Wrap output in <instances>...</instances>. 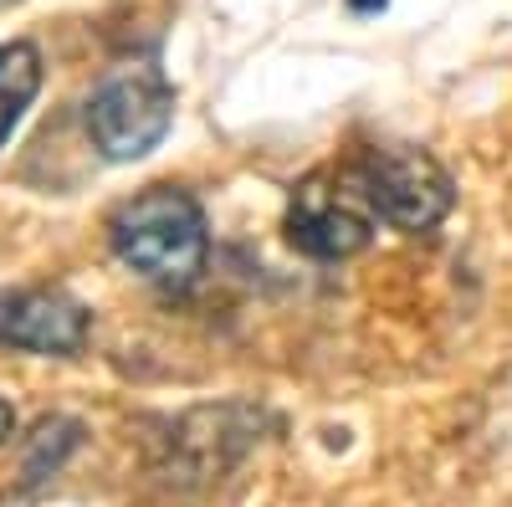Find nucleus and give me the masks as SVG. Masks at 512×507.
Here are the masks:
<instances>
[{"label":"nucleus","mask_w":512,"mask_h":507,"mask_svg":"<svg viewBox=\"0 0 512 507\" xmlns=\"http://www.w3.org/2000/svg\"><path fill=\"white\" fill-rule=\"evenodd\" d=\"M108 241L128 272L164 292L195 287L210 257L205 210L185 185H144L139 195L118 200L108 216Z\"/></svg>","instance_id":"f257e3e1"},{"label":"nucleus","mask_w":512,"mask_h":507,"mask_svg":"<svg viewBox=\"0 0 512 507\" xmlns=\"http://www.w3.org/2000/svg\"><path fill=\"white\" fill-rule=\"evenodd\" d=\"M175 123V88L159 62L113 67L88 98V139L108 164H134L164 144Z\"/></svg>","instance_id":"f03ea898"},{"label":"nucleus","mask_w":512,"mask_h":507,"mask_svg":"<svg viewBox=\"0 0 512 507\" xmlns=\"http://www.w3.org/2000/svg\"><path fill=\"white\" fill-rule=\"evenodd\" d=\"M379 216L354 175V164L313 169L292 185L287 200V241L313 262H349L374 241Z\"/></svg>","instance_id":"7ed1b4c3"},{"label":"nucleus","mask_w":512,"mask_h":507,"mask_svg":"<svg viewBox=\"0 0 512 507\" xmlns=\"http://www.w3.org/2000/svg\"><path fill=\"white\" fill-rule=\"evenodd\" d=\"M349 164H354L369 205H374V216L405 236L436 231L456 205V180L420 144H374Z\"/></svg>","instance_id":"20e7f679"},{"label":"nucleus","mask_w":512,"mask_h":507,"mask_svg":"<svg viewBox=\"0 0 512 507\" xmlns=\"http://www.w3.org/2000/svg\"><path fill=\"white\" fill-rule=\"evenodd\" d=\"M93 313L62 287H16L0 292V349L41 359H72L88 349Z\"/></svg>","instance_id":"39448f33"},{"label":"nucleus","mask_w":512,"mask_h":507,"mask_svg":"<svg viewBox=\"0 0 512 507\" xmlns=\"http://www.w3.org/2000/svg\"><path fill=\"white\" fill-rule=\"evenodd\" d=\"M41 93V52L36 41H6L0 47V149Z\"/></svg>","instance_id":"423d86ee"},{"label":"nucleus","mask_w":512,"mask_h":507,"mask_svg":"<svg viewBox=\"0 0 512 507\" xmlns=\"http://www.w3.org/2000/svg\"><path fill=\"white\" fill-rule=\"evenodd\" d=\"M77 441H82V426H77V420H67V415L41 420V426L31 431V441H26V461H21L26 487L57 477V472L67 467V456L77 451Z\"/></svg>","instance_id":"0eeeda50"},{"label":"nucleus","mask_w":512,"mask_h":507,"mask_svg":"<svg viewBox=\"0 0 512 507\" xmlns=\"http://www.w3.org/2000/svg\"><path fill=\"white\" fill-rule=\"evenodd\" d=\"M16 436V410H11V400L6 395H0V446H6Z\"/></svg>","instance_id":"6e6552de"},{"label":"nucleus","mask_w":512,"mask_h":507,"mask_svg":"<svg viewBox=\"0 0 512 507\" xmlns=\"http://www.w3.org/2000/svg\"><path fill=\"white\" fill-rule=\"evenodd\" d=\"M354 11H384V0H349Z\"/></svg>","instance_id":"1a4fd4ad"}]
</instances>
